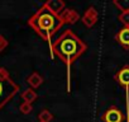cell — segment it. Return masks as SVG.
<instances>
[{
	"label": "cell",
	"instance_id": "1",
	"mask_svg": "<svg viewBox=\"0 0 129 122\" xmlns=\"http://www.w3.org/2000/svg\"><path fill=\"white\" fill-rule=\"evenodd\" d=\"M86 51V45L71 29L62 32L51 45V55L57 56L67 69V93L71 92V68L75 61Z\"/></svg>",
	"mask_w": 129,
	"mask_h": 122
},
{
	"label": "cell",
	"instance_id": "2",
	"mask_svg": "<svg viewBox=\"0 0 129 122\" xmlns=\"http://www.w3.org/2000/svg\"><path fill=\"white\" fill-rule=\"evenodd\" d=\"M29 27L44 41L52 45V37L62 28L63 22L61 15L52 13L44 5H42L28 21Z\"/></svg>",
	"mask_w": 129,
	"mask_h": 122
},
{
	"label": "cell",
	"instance_id": "3",
	"mask_svg": "<svg viewBox=\"0 0 129 122\" xmlns=\"http://www.w3.org/2000/svg\"><path fill=\"white\" fill-rule=\"evenodd\" d=\"M18 92H19V85L10 78L9 73L4 68H0V109Z\"/></svg>",
	"mask_w": 129,
	"mask_h": 122
},
{
	"label": "cell",
	"instance_id": "4",
	"mask_svg": "<svg viewBox=\"0 0 129 122\" xmlns=\"http://www.w3.org/2000/svg\"><path fill=\"white\" fill-rule=\"evenodd\" d=\"M115 80L118 82L119 85H121L125 89L126 93V122H129V66H123L116 74H115Z\"/></svg>",
	"mask_w": 129,
	"mask_h": 122
},
{
	"label": "cell",
	"instance_id": "5",
	"mask_svg": "<svg viewBox=\"0 0 129 122\" xmlns=\"http://www.w3.org/2000/svg\"><path fill=\"white\" fill-rule=\"evenodd\" d=\"M124 119V114L120 109H118L116 107H110L108 108L104 114L101 116V121L103 122H123Z\"/></svg>",
	"mask_w": 129,
	"mask_h": 122
},
{
	"label": "cell",
	"instance_id": "6",
	"mask_svg": "<svg viewBox=\"0 0 129 122\" xmlns=\"http://www.w3.org/2000/svg\"><path fill=\"white\" fill-rule=\"evenodd\" d=\"M98 18H99V14H98V10L94 8V7H89L85 12V14L82 15L81 21L82 23L87 27V28H91L96 24L98 22Z\"/></svg>",
	"mask_w": 129,
	"mask_h": 122
},
{
	"label": "cell",
	"instance_id": "7",
	"mask_svg": "<svg viewBox=\"0 0 129 122\" xmlns=\"http://www.w3.org/2000/svg\"><path fill=\"white\" fill-rule=\"evenodd\" d=\"M59 15L62 18L63 24H75L80 19V15L75 9H64Z\"/></svg>",
	"mask_w": 129,
	"mask_h": 122
},
{
	"label": "cell",
	"instance_id": "8",
	"mask_svg": "<svg viewBox=\"0 0 129 122\" xmlns=\"http://www.w3.org/2000/svg\"><path fill=\"white\" fill-rule=\"evenodd\" d=\"M47 9H49L52 13L54 14H61L64 9H66V4H64L62 0H48V2H46L43 4Z\"/></svg>",
	"mask_w": 129,
	"mask_h": 122
},
{
	"label": "cell",
	"instance_id": "9",
	"mask_svg": "<svg viewBox=\"0 0 129 122\" xmlns=\"http://www.w3.org/2000/svg\"><path fill=\"white\" fill-rule=\"evenodd\" d=\"M115 39H116L121 46H124V47H128V48H129V28H128V27L121 28V29L116 33Z\"/></svg>",
	"mask_w": 129,
	"mask_h": 122
},
{
	"label": "cell",
	"instance_id": "10",
	"mask_svg": "<svg viewBox=\"0 0 129 122\" xmlns=\"http://www.w3.org/2000/svg\"><path fill=\"white\" fill-rule=\"evenodd\" d=\"M43 82H44V79H43L42 75L38 74L37 71L32 73V74L27 78V83L32 87V89H37V88H39V87L43 84Z\"/></svg>",
	"mask_w": 129,
	"mask_h": 122
},
{
	"label": "cell",
	"instance_id": "11",
	"mask_svg": "<svg viewBox=\"0 0 129 122\" xmlns=\"http://www.w3.org/2000/svg\"><path fill=\"white\" fill-rule=\"evenodd\" d=\"M38 98V94H37V92L34 90V89H27V90H24L23 93H22V99L25 102V103H29V104H32L36 99Z\"/></svg>",
	"mask_w": 129,
	"mask_h": 122
},
{
	"label": "cell",
	"instance_id": "12",
	"mask_svg": "<svg viewBox=\"0 0 129 122\" xmlns=\"http://www.w3.org/2000/svg\"><path fill=\"white\" fill-rule=\"evenodd\" d=\"M38 119L39 122H51L53 119V114L48 109H42L41 113L38 114Z\"/></svg>",
	"mask_w": 129,
	"mask_h": 122
},
{
	"label": "cell",
	"instance_id": "13",
	"mask_svg": "<svg viewBox=\"0 0 129 122\" xmlns=\"http://www.w3.org/2000/svg\"><path fill=\"white\" fill-rule=\"evenodd\" d=\"M114 5L121 12H128L129 10V0H123V2H118V0H115L114 2Z\"/></svg>",
	"mask_w": 129,
	"mask_h": 122
},
{
	"label": "cell",
	"instance_id": "14",
	"mask_svg": "<svg viewBox=\"0 0 129 122\" xmlns=\"http://www.w3.org/2000/svg\"><path fill=\"white\" fill-rule=\"evenodd\" d=\"M119 21H120V23L124 24V27L129 28V10L128 12H121L119 14Z\"/></svg>",
	"mask_w": 129,
	"mask_h": 122
},
{
	"label": "cell",
	"instance_id": "15",
	"mask_svg": "<svg viewBox=\"0 0 129 122\" xmlns=\"http://www.w3.org/2000/svg\"><path fill=\"white\" fill-rule=\"evenodd\" d=\"M19 111L23 113V114H29L32 111H33V107H32V104H29V103H25V102H23L20 106H19Z\"/></svg>",
	"mask_w": 129,
	"mask_h": 122
},
{
	"label": "cell",
	"instance_id": "16",
	"mask_svg": "<svg viewBox=\"0 0 129 122\" xmlns=\"http://www.w3.org/2000/svg\"><path fill=\"white\" fill-rule=\"evenodd\" d=\"M7 46H8V41H7V39H5V38L2 36V34H0V52H2V51H3V50H4Z\"/></svg>",
	"mask_w": 129,
	"mask_h": 122
}]
</instances>
